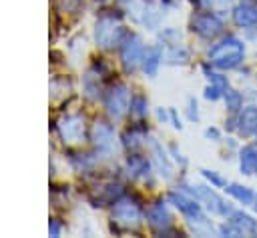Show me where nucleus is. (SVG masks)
<instances>
[{
  "instance_id": "f257e3e1",
  "label": "nucleus",
  "mask_w": 257,
  "mask_h": 238,
  "mask_svg": "<svg viewBox=\"0 0 257 238\" xmlns=\"http://www.w3.org/2000/svg\"><path fill=\"white\" fill-rule=\"evenodd\" d=\"M211 60L221 68H235L243 60V44L235 36H229L225 42L213 48Z\"/></svg>"
},
{
  "instance_id": "7ed1b4c3",
  "label": "nucleus",
  "mask_w": 257,
  "mask_h": 238,
  "mask_svg": "<svg viewBox=\"0 0 257 238\" xmlns=\"http://www.w3.org/2000/svg\"><path fill=\"white\" fill-rule=\"evenodd\" d=\"M233 18L239 26H253V24H257V8L251 4H241L235 8Z\"/></svg>"
},
{
  "instance_id": "0eeeda50",
  "label": "nucleus",
  "mask_w": 257,
  "mask_h": 238,
  "mask_svg": "<svg viewBox=\"0 0 257 238\" xmlns=\"http://www.w3.org/2000/svg\"><path fill=\"white\" fill-rule=\"evenodd\" d=\"M229 194H233L239 202H243V204H249L251 200H253V194H251V190L247 188V186H239V184H231L229 188Z\"/></svg>"
},
{
  "instance_id": "1a4fd4ad",
  "label": "nucleus",
  "mask_w": 257,
  "mask_h": 238,
  "mask_svg": "<svg viewBox=\"0 0 257 238\" xmlns=\"http://www.w3.org/2000/svg\"><path fill=\"white\" fill-rule=\"evenodd\" d=\"M207 98H213V100L219 98V88H217V86H215V88H209V90H207Z\"/></svg>"
},
{
  "instance_id": "423d86ee",
  "label": "nucleus",
  "mask_w": 257,
  "mask_h": 238,
  "mask_svg": "<svg viewBox=\"0 0 257 238\" xmlns=\"http://www.w3.org/2000/svg\"><path fill=\"white\" fill-rule=\"evenodd\" d=\"M257 166V148L255 146H245L241 152V170L243 174H253Z\"/></svg>"
},
{
  "instance_id": "20e7f679",
  "label": "nucleus",
  "mask_w": 257,
  "mask_h": 238,
  "mask_svg": "<svg viewBox=\"0 0 257 238\" xmlns=\"http://www.w3.org/2000/svg\"><path fill=\"white\" fill-rule=\"evenodd\" d=\"M221 28H223L221 20H217L211 14H203V16L197 18V30L201 34H205V36H215V34L221 32Z\"/></svg>"
},
{
  "instance_id": "9d476101",
  "label": "nucleus",
  "mask_w": 257,
  "mask_h": 238,
  "mask_svg": "<svg viewBox=\"0 0 257 238\" xmlns=\"http://www.w3.org/2000/svg\"><path fill=\"white\" fill-rule=\"evenodd\" d=\"M205 176H207L209 180H213V182H215L217 186H221V184H223V180H221L219 176H215V174H211V172H205Z\"/></svg>"
},
{
  "instance_id": "39448f33",
  "label": "nucleus",
  "mask_w": 257,
  "mask_h": 238,
  "mask_svg": "<svg viewBox=\"0 0 257 238\" xmlns=\"http://www.w3.org/2000/svg\"><path fill=\"white\" fill-rule=\"evenodd\" d=\"M231 226L239 232V234H249V232H255L257 230V224L251 216L243 214V212H235L231 216Z\"/></svg>"
},
{
  "instance_id": "9b49d317",
  "label": "nucleus",
  "mask_w": 257,
  "mask_h": 238,
  "mask_svg": "<svg viewBox=\"0 0 257 238\" xmlns=\"http://www.w3.org/2000/svg\"><path fill=\"white\" fill-rule=\"evenodd\" d=\"M255 210H257V196H255Z\"/></svg>"
},
{
  "instance_id": "f8f14e48",
  "label": "nucleus",
  "mask_w": 257,
  "mask_h": 238,
  "mask_svg": "<svg viewBox=\"0 0 257 238\" xmlns=\"http://www.w3.org/2000/svg\"><path fill=\"white\" fill-rule=\"evenodd\" d=\"M255 170H257V166H255Z\"/></svg>"
},
{
  "instance_id": "f03ea898",
  "label": "nucleus",
  "mask_w": 257,
  "mask_h": 238,
  "mask_svg": "<svg viewBox=\"0 0 257 238\" xmlns=\"http://www.w3.org/2000/svg\"><path fill=\"white\" fill-rule=\"evenodd\" d=\"M257 130V108L249 106L239 116V132L243 136H251Z\"/></svg>"
},
{
  "instance_id": "6e6552de",
  "label": "nucleus",
  "mask_w": 257,
  "mask_h": 238,
  "mask_svg": "<svg viewBox=\"0 0 257 238\" xmlns=\"http://www.w3.org/2000/svg\"><path fill=\"white\" fill-rule=\"evenodd\" d=\"M239 104H241V96L237 94V92H227V108L231 110V112H235L237 108H239Z\"/></svg>"
}]
</instances>
